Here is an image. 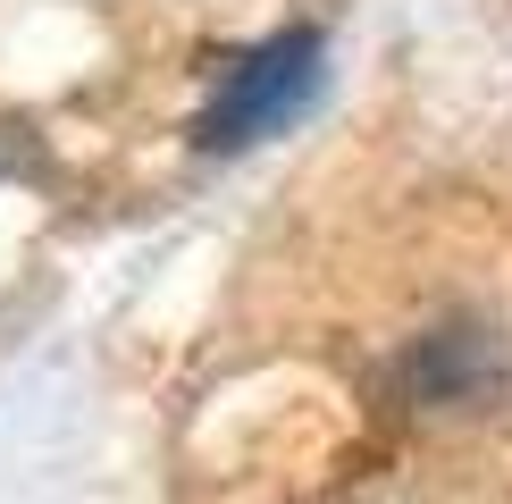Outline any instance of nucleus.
Returning a JSON list of instances; mask_svg holds the SVG:
<instances>
[{"label": "nucleus", "instance_id": "f257e3e1", "mask_svg": "<svg viewBox=\"0 0 512 504\" xmlns=\"http://www.w3.org/2000/svg\"><path fill=\"white\" fill-rule=\"evenodd\" d=\"M319 93V34H277L261 51H244L219 76V101L202 110V143L210 152H236V143L277 135L303 101Z\"/></svg>", "mask_w": 512, "mask_h": 504}]
</instances>
